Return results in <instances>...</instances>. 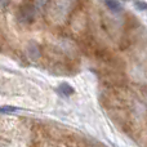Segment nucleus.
I'll use <instances>...</instances> for the list:
<instances>
[{"label":"nucleus","mask_w":147,"mask_h":147,"mask_svg":"<svg viewBox=\"0 0 147 147\" xmlns=\"http://www.w3.org/2000/svg\"><path fill=\"white\" fill-rule=\"evenodd\" d=\"M20 20L25 23H30L35 20V7L31 4L23 5L20 9Z\"/></svg>","instance_id":"1"},{"label":"nucleus","mask_w":147,"mask_h":147,"mask_svg":"<svg viewBox=\"0 0 147 147\" xmlns=\"http://www.w3.org/2000/svg\"><path fill=\"white\" fill-rule=\"evenodd\" d=\"M66 12H67V7L62 0L54 3V4L51 7V14L53 16L54 18H62L65 14H66Z\"/></svg>","instance_id":"2"},{"label":"nucleus","mask_w":147,"mask_h":147,"mask_svg":"<svg viewBox=\"0 0 147 147\" xmlns=\"http://www.w3.org/2000/svg\"><path fill=\"white\" fill-rule=\"evenodd\" d=\"M27 52H28V56H30L32 59L39 58V56H40V52H39V48L35 45V44H31V45L27 48Z\"/></svg>","instance_id":"3"},{"label":"nucleus","mask_w":147,"mask_h":147,"mask_svg":"<svg viewBox=\"0 0 147 147\" xmlns=\"http://www.w3.org/2000/svg\"><path fill=\"white\" fill-rule=\"evenodd\" d=\"M106 4L109 5V8L111 10H114V12H119V10L121 9V5H120L117 1H115V0H107Z\"/></svg>","instance_id":"4"},{"label":"nucleus","mask_w":147,"mask_h":147,"mask_svg":"<svg viewBox=\"0 0 147 147\" xmlns=\"http://www.w3.org/2000/svg\"><path fill=\"white\" fill-rule=\"evenodd\" d=\"M59 92H61L62 94H65V96H69V94L74 93V89L70 85H67V84H62V85L59 86Z\"/></svg>","instance_id":"5"},{"label":"nucleus","mask_w":147,"mask_h":147,"mask_svg":"<svg viewBox=\"0 0 147 147\" xmlns=\"http://www.w3.org/2000/svg\"><path fill=\"white\" fill-rule=\"evenodd\" d=\"M17 109L12 106H4V107H0V112H4V114H10V112H16Z\"/></svg>","instance_id":"6"},{"label":"nucleus","mask_w":147,"mask_h":147,"mask_svg":"<svg viewBox=\"0 0 147 147\" xmlns=\"http://www.w3.org/2000/svg\"><path fill=\"white\" fill-rule=\"evenodd\" d=\"M8 3H9V0H0V9H1V8H5V7H7Z\"/></svg>","instance_id":"7"},{"label":"nucleus","mask_w":147,"mask_h":147,"mask_svg":"<svg viewBox=\"0 0 147 147\" xmlns=\"http://www.w3.org/2000/svg\"><path fill=\"white\" fill-rule=\"evenodd\" d=\"M136 5H138V9H146V8H147V4H143V3H136Z\"/></svg>","instance_id":"8"}]
</instances>
